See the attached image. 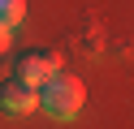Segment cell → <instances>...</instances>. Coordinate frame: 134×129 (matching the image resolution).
Here are the masks:
<instances>
[{
    "instance_id": "3",
    "label": "cell",
    "mask_w": 134,
    "mask_h": 129,
    "mask_svg": "<svg viewBox=\"0 0 134 129\" xmlns=\"http://www.w3.org/2000/svg\"><path fill=\"white\" fill-rule=\"evenodd\" d=\"M39 108V86H26L18 82V77H9V82L0 86V112H9V116H26V112Z\"/></svg>"
},
{
    "instance_id": "5",
    "label": "cell",
    "mask_w": 134,
    "mask_h": 129,
    "mask_svg": "<svg viewBox=\"0 0 134 129\" xmlns=\"http://www.w3.org/2000/svg\"><path fill=\"white\" fill-rule=\"evenodd\" d=\"M9 43H13V26H4V22H0V56L9 52Z\"/></svg>"
},
{
    "instance_id": "4",
    "label": "cell",
    "mask_w": 134,
    "mask_h": 129,
    "mask_svg": "<svg viewBox=\"0 0 134 129\" xmlns=\"http://www.w3.org/2000/svg\"><path fill=\"white\" fill-rule=\"evenodd\" d=\"M22 17H26V0H0V22H4V26L18 30Z\"/></svg>"
},
{
    "instance_id": "1",
    "label": "cell",
    "mask_w": 134,
    "mask_h": 129,
    "mask_svg": "<svg viewBox=\"0 0 134 129\" xmlns=\"http://www.w3.org/2000/svg\"><path fill=\"white\" fill-rule=\"evenodd\" d=\"M87 103V86L78 82L74 73H52L43 86H39V108L56 120H74Z\"/></svg>"
},
{
    "instance_id": "2",
    "label": "cell",
    "mask_w": 134,
    "mask_h": 129,
    "mask_svg": "<svg viewBox=\"0 0 134 129\" xmlns=\"http://www.w3.org/2000/svg\"><path fill=\"white\" fill-rule=\"evenodd\" d=\"M52 73H61V56L52 47H30V52H22L13 60V77L26 82V86H43Z\"/></svg>"
}]
</instances>
